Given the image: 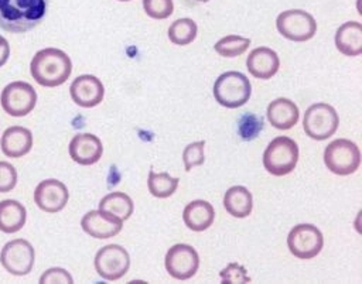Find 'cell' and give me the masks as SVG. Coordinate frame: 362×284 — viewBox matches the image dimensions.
Here are the masks:
<instances>
[{"label": "cell", "instance_id": "cell-34", "mask_svg": "<svg viewBox=\"0 0 362 284\" xmlns=\"http://www.w3.org/2000/svg\"><path fill=\"white\" fill-rule=\"evenodd\" d=\"M197 1H201V3H205V1H209V0H197Z\"/></svg>", "mask_w": 362, "mask_h": 284}, {"label": "cell", "instance_id": "cell-20", "mask_svg": "<svg viewBox=\"0 0 362 284\" xmlns=\"http://www.w3.org/2000/svg\"><path fill=\"white\" fill-rule=\"evenodd\" d=\"M335 47L346 57H358L362 54V24L358 21H346L335 31Z\"/></svg>", "mask_w": 362, "mask_h": 284}, {"label": "cell", "instance_id": "cell-5", "mask_svg": "<svg viewBox=\"0 0 362 284\" xmlns=\"http://www.w3.org/2000/svg\"><path fill=\"white\" fill-rule=\"evenodd\" d=\"M324 162L332 174H354L361 165L359 147L348 138H337L325 147Z\"/></svg>", "mask_w": 362, "mask_h": 284}, {"label": "cell", "instance_id": "cell-33", "mask_svg": "<svg viewBox=\"0 0 362 284\" xmlns=\"http://www.w3.org/2000/svg\"><path fill=\"white\" fill-rule=\"evenodd\" d=\"M10 57V45L8 41L0 35V66H3Z\"/></svg>", "mask_w": 362, "mask_h": 284}, {"label": "cell", "instance_id": "cell-25", "mask_svg": "<svg viewBox=\"0 0 362 284\" xmlns=\"http://www.w3.org/2000/svg\"><path fill=\"white\" fill-rule=\"evenodd\" d=\"M180 184V178L171 177L168 172H154L150 170L147 187L148 192L156 198H168L171 196Z\"/></svg>", "mask_w": 362, "mask_h": 284}, {"label": "cell", "instance_id": "cell-12", "mask_svg": "<svg viewBox=\"0 0 362 284\" xmlns=\"http://www.w3.org/2000/svg\"><path fill=\"white\" fill-rule=\"evenodd\" d=\"M164 264L173 278L188 280L195 276L199 267V256L192 246L177 243L167 250Z\"/></svg>", "mask_w": 362, "mask_h": 284}, {"label": "cell", "instance_id": "cell-4", "mask_svg": "<svg viewBox=\"0 0 362 284\" xmlns=\"http://www.w3.org/2000/svg\"><path fill=\"white\" fill-rule=\"evenodd\" d=\"M297 161L298 146L293 138L286 136L273 138L263 153V165L274 177L290 174L296 168Z\"/></svg>", "mask_w": 362, "mask_h": 284}, {"label": "cell", "instance_id": "cell-22", "mask_svg": "<svg viewBox=\"0 0 362 284\" xmlns=\"http://www.w3.org/2000/svg\"><path fill=\"white\" fill-rule=\"evenodd\" d=\"M223 206L233 218H246L252 213L253 198L246 187H230L223 195Z\"/></svg>", "mask_w": 362, "mask_h": 284}, {"label": "cell", "instance_id": "cell-28", "mask_svg": "<svg viewBox=\"0 0 362 284\" xmlns=\"http://www.w3.org/2000/svg\"><path fill=\"white\" fill-rule=\"evenodd\" d=\"M204 148H205V141L204 140L194 141V143L188 144L184 148L182 162H184L185 171H191L194 167H198V165L204 164V161H205Z\"/></svg>", "mask_w": 362, "mask_h": 284}, {"label": "cell", "instance_id": "cell-13", "mask_svg": "<svg viewBox=\"0 0 362 284\" xmlns=\"http://www.w3.org/2000/svg\"><path fill=\"white\" fill-rule=\"evenodd\" d=\"M69 192L64 182L48 178L41 181L34 191V202L37 206L48 213L59 212L68 203Z\"/></svg>", "mask_w": 362, "mask_h": 284}, {"label": "cell", "instance_id": "cell-29", "mask_svg": "<svg viewBox=\"0 0 362 284\" xmlns=\"http://www.w3.org/2000/svg\"><path fill=\"white\" fill-rule=\"evenodd\" d=\"M146 14L156 20H164L173 14V0H143Z\"/></svg>", "mask_w": 362, "mask_h": 284}, {"label": "cell", "instance_id": "cell-15", "mask_svg": "<svg viewBox=\"0 0 362 284\" xmlns=\"http://www.w3.org/2000/svg\"><path fill=\"white\" fill-rule=\"evenodd\" d=\"M69 93L72 100L81 107L98 106L103 96L105 88L100 79L93 75H81L72 81L69 86Z\"/></svg>", "mask_w": 362, "mask_h": 284}, {"label": "cell", "instance_id": "cell-8", "mask_svg": "<svg viewBox=\"0 0 362 284\" xmlns=\"http://www.w3.org/2000/svg\"><path fill=\"white\" fill-rule=\"evenodd\" d=\"M287 246L293 256L301 260H308L321 252L324 246V236L317 226L311 223H300L290 230L287 236Z\"/></svg>", "mask_w": 362, "mask_h": 284}, {"label": "cell", "instance_id": "cell-35", "mask_svg": "<svg viewBox=\"0 0 362 284\" xmlns=\"http://www.w3.org/2000/svg\"><path fill=\"white\" fill-rule=\"evenodd\" d=\"M119 1H130V0H119Z\"/></svg>", "mask_w": 362, "mask_h": 284}, {"label": "cell", "instance_id": "cell-9", "mask_svg": "<svg viewBox=\"0 0 362 284\" xmlns=\"http://www.w3.org/2000/svg\"><path fill=\"white\" fill-rule=\"evenodd\" d=\"M0 103L7 114L13 117H21L34 109L37 103V92L30 83L16 81L8 83L1 90Z\"/></svg>", "mask_w": 362, "mask_h": 284}, {"label": "cell", "instance_id": "cell-31", "mask_svg": "<svg viewBox=\"0 0 362 284\" xmlns=\"http://www.w3.org/2000/svg\"><path fill=\"white\" fill-rule=\"evenodd\" d=\"M17 184V171L16 168L7 162L0 161V192L11 191Z\"/></svg>", "mask_w": 362, "mask_h": 284}, {"label": "cell", "instance_id": "cell-16", "mask_svg": "<svg viewBox=\"0 0 362 284\" xmlns=\"http://www.w3.org/2000/svg\"><path fill=\"white\" fill-rule=\"evenodd\" d=\"M69 157L81 165H92L102 158L103 146L98 136L92 133H79L69 141Z\"/></svg>", "mask_w": 362, "mask_h": 284}, {"label": "cell", "instance_id": "cell-2", "mask_svg": "<svg viewBox=\"0 0 362 284\" xmlns=\"http://www.w3.org/2000/svg\"><path fill=\"white\" fill-rule=\"evenodd\" d=\"M30 72L38 85L55 88L65 83L71 76L72 62L68 54L62 49L44 48L33 57Z\"/></svg>", "mask_w": 362, "mask_h": 284}, {"label": "cell", "instance_id": "cell-6", "mask_svg": "<svg viewBox=\"0 0 362 284\" xmlns=\"http://www.w3.org/2000/svg\"><path fill=\"white\" fill-rule=\"evenodd\" d=\"M339 124V117L337 110L324 102L311 105L303 119V129L305 134L313 140H327L334 136Z\"/></svg>", "mask_w": 362, "mask_h": 284}, {"label": "cell", "instance_id": "cell-24", "mask_svg": "<svg viewBox=\"0 0 362 284\" xmlns=\"http://www.w3.org/2000/svg\"><path fill=\"white\" fill-rule=\"evenodd\" d=\"M99 209L122 220H126L132 216L134 203L132 198L124 192H110L100 199Z\"/></svg>", "mask_w": 362, "mask_h": 284}, {"label": "cell", "instance_id": "cell-26", "mask_svg": "<svg viewBox=\"0 0 362 284\" xmlns=\"http://www.w3.org/2000/svg\"><path fill=\"white\" fill-rule=\"evenodd\" d=\"M197 23L192 18H178L168 27V38L175 45H188L197 37Z\"/></svg>", "mask_w": 362, "mask_h": 284}, {"label": "cell", "instance_id": "cell-17", "mask_svg": "<svg viewBox=\"0 0 362 284\" xmlns=\"http://www.w3.org/2000/svg\"><path fill=\"white\" fill-rule=\"evenodd\" d=\"M246 68L257 79H270L280 68V58L272 48L259 47L250 51L246 58Z\"/></svg>", "mask_w": 362, "mask_h": 284}, {"label": "cell", "instance_id": "cell-23", "mask_svg": "<svg viewBox=\"0 0 362 284\" xmlns=\"http://www.w3.org/2000/svg\"><path fill=\"white\" fill-rule=\"evenodd\" d=\"M27 219L23 203L16 199H4L0 202V230L4 233L18 232Z\"/></svg>", "mask_w": 362, "mask_h": 284}, {"label": "cell", "instance_id": "cell-30", "mask_svg": "<svg viewBox=\"0 0 362 284\" xmlns=\"http://www.w3.org/2000/svg\"><path fill=\"white\" fill-rule=\"evenodd\" d=\"M221 281L223 284H242V283H250V277L246 273L245 267L238 264V263H230L228 264L222 271H221Z\"/></svg>", "mask_w": 362, "mask_h": 284}, {"label": "cell", "instance_id": "cell-21", "mask_svg": "<svg viewBox=\"0 0 362 284\" xmlns=\"http://www.w3.org/2000/svg\"><path fill=\"white\" fill-rule=\"evenodd\" d=\"M214 206L204 199H195L189 202L182 212V220L185 226L194 232L206 230L214 223Z\"/></svg>", "mask_w": 362, "mask_h": 284}, {"label": "cell", "instance_id": "cell-32", "mask_svg": "<svg viewBox=\"0 0 362 284\" xmlns=\"http://www.w3.org/2000/svg\"><path fill=\"white\" fill-rule=\"evenodd\" d=\"M40 283L41 284H55V283L72 284L74 278L66 270H64L61 267H52L42 273V276L40 277Z\"/></svg>", "mask_w": 362, "mask_h": 284}, {"label": "cell", "instance_id": "cell-14", "mask_svg": "<svg viewBox=\"0 0 362 284\" xmlns=\"http://www.w3.org/2000/svg\"><path fill=\"white\" fill-rule=\"evenodd\" d=\"M81 226L90 237L109 239L122 230L123 220L98 209L86 212L81 220Z\"/></svg>", "mask_w": 362, "mask_h": 284}, {"label": "cell", "instance_id": "cell-7", "mask_svg": "<svg viewBox=\"0 0 362 284\" xmlns=\"http://www.w3.org/2000/svg\"><path fill=\"white\" fill-rule=\"evenodd\" d=\"M277 31L287 40L303 42L311 40L317 32L315 18L300 8L286 10L276 18Z\"/></svg>", "mask_w": 362, "mask_h": 284}, {"label": "cell", "instance_id": "cell-3", "mask_svg": "<svg viewBox=\"0 0 362 284\" xmlns=\"http://www.w3.org/2000/svg\"><path fill=\"white\" fill-rule=\"evenodd\" d=\"M212 92L215 100L221 106L236 109L249 100L252 95V85L245 73L238 71H228L218 76Z\"/></svg>", "mask_w": 362, "mask_h": 284}, {"label": "cell", "instance_id": "cell-10", "mask_svg": "<svg viewBox=\"0 0 362 284\" xmlns=\"http://www.w3.org/2000/svg\"><path fill=\"white\" fill-rule=\"evenodd\" d=\"M129 267L130 256L120 244H107L95 256V270L103 280L116 281L129 271Z\"/></svg>", "mask_w": 362, "mask_h": 284}, {"label": "cell", "instance_id": "cell-1", "mask_svg": "<svg viewBox=\"0 0 362 284\" xmlns=\"http://www.w3.org/2000/svg\"><path fill=\"white\" fill-rule=\"evenodd\" d=\"M48 0H0V28L8 32H27L47 14Z\"/></svg>", "mask_w": 362, "mask_h": 284}, {"label": "cell", "instance_id": "cell-27", "mask_svg": "<svg viewBox=\"0 0 362 284\" xmlns=\"http://www.w3.org/2000/svg\"><path fill=\"white\" fill-rule=\"evenodd\" d=\"M249 45H250L249 38L236 35V34H230V35L222 37L219 41H216L214 48L221 57L233 58V57L242 55L249 48Z\"/></svg>", "mask_w": 362, "mask_h": 284}, {"label": "cell", "instance_id": "cell-18", "mask_svg": "<svg viewBox=\"0 0 362 284\" xmlns=\"http://www.w3.org/2000/svg\"><path fill=\"white\" fill-rule=\"evenodd\" d=\"M0 147L4 155L10 158H18L30 153L33 147V133L23 126H11L4 130Z\"/></svg>", "mask_w": 362, "mask_h": 284}, {"label": "cell", "instance_id": "cell-19", "mask_svg": "<svg viewBox=\"0 0 362 284\" xmlns=\"http://www.w3.org/2000/svg\"><path fill=\"white\" fill-rule=\"evenodd\" d=\"M266 114L270 124L279 130L291 129L297 124L300 117L297 105L287 97H277L273 102H270Z\"/></svg>", "mask_w": 362, "mask_h": 284}, {"label": "cell", "instance_id": "cell-11", "mask_svg": "<svg viewBox=\"0 0 362 284\" xmlns=\"http://www.w3.org/2000/svg\"><path fill=\"white\" fill-rule=\"evenodd\" d=\"M35 253L33 244L25 239L7 242L0 253V263L13 276H25L33 270Z\"/></svg>", "mask_w": 362, "mask_h": 284}]
</instances>
